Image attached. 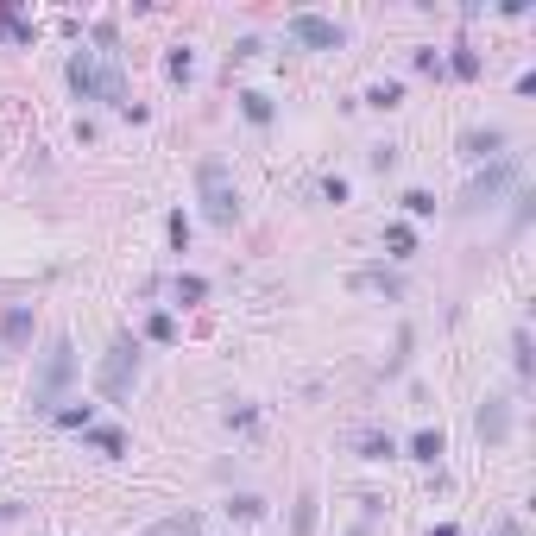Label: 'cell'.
<instances>
[{
  "mask_svg": "<svg viewBox=\"0 0 536 536\" xmlns=\"http://www.w3.org/2000/svg\"><path fill=\"white\" fill-rule=\"evenodd\" d=\"M290 536H316V492H297V512H290Z\"/></svg>",
  "mask_w": 536,
  "mask_h": 536,
  "instance_id": "cell-13",
  "label": "cell"
},
{
  "mask_svg": "<svg viewBox=\"0 0 536 536\" xmlns=\"http://www.w3.org/2000/svg\"><path fill=\"white\" fill-rule=\"evenodd\" d=\"M512 360H518V373H524V379H531V335H524V328H518V335H512Z\"/></svg>",
  "mask_w": 536,
  "mask_h": 536,
  "instance_id": "cell-21",
  "label": "cell"
},
{
  "mask_svg": "<svg viewBox=\"0 0 536 536\" xmlns=\"http://www.w3.org/2000/svg\"><path fill=\"white\" fill-rule=\"evenodd\" d=\"M70 379H76V347H70V335H57L44 347V366H38V404H51Z\"/></svg>",
  "mask_w": 536,
  "mask_h": 536,
  "instance_id": "cell-4",
  "label": "cell"
},
{
  "mask_svg": "<svg viewBox=\"0 0 536 536\" xmlns=\"http://www.w3.org/2000/svg\"><path fill=\"white\" fill-rule=\"evenodd\" d=\"M404 209H410V215H435V196H429V190H404Z\"/></svg>",
  "mask_w": 536,
  "mask_h": 536,
  "instance_id": "cell-20",
  "label": "cell"
},
{
  "mask_svg": "<svg viewBox=\"0 0 536 536\" xmlns=\"http://www.w3.org/2000/svg\"><path fill=\"white\" fill-rule=\"evenodd\" d=\"M202 531V512H171V518H158L145 536H196Z\"/></svg>",
  "mask_w": 536,
  "mask_h": 536,
  "instance_id": "cell-11",
  "label": "cell"
},
{
  "mask_svg": "<svg viewBox=\"0 0 536 536\" xmlns=\"http://www.w3.org/2000/svg\"><path fill=\"white\" fill-rule=\"evenodd\" d=\"M366 102H373V108H398V102H404V89H398V83H379V89H373Z\"/></svg>",
  "mask_w": 536,
  "mask_h": 536,
  "instance_id": "cell-24",
  "label": "cell"
},
{
  "mask_svg": "<svg viewBox=\"0 0 536 536\" xmlns=\"http://www.w3.org/2000/svg\"><path fill=\"white\" fill-rule=\"evenodd\" d=\"M89 442H95L102 454H127V435H121L114 423H89Z\"/></svg>",
  "mask_w": 536,
  "mask_h": 536,
  "instance_id": "cell-14",
  "label": "cell"
},
{
  "mask_svg": "<svg viewBox=\"0 0 536 536\" xmlns=\"http://www.w3.org/2000/svg\"><path fill=\"white\" fill-rule=\"evenodd\" d=\"M429 536H461V531H454V524H435V531H429Z\"/></svg>",
  "mask_w": 536,
  "mask_h": 536,
  "instance_id": "cell-30",
  "label": "cell"
},
{
  "mask_svg": "<svg viewBox=\"0 0 536 536\" xmlns=\"http://www.w3.org/2000/svg\"><path fill=\"white\" fill-rule=\"evenodd\" d=\"M360 454H366V461H392L398 448H392V435H366V442H360Z\"/></svg>",
  "mask_w": 536,
  "mask_h": 536,
  "instance_id": "cell-19",
  "label": "cell"
},
{
  "mask_svg": "<svg viewBox=\"0 0 536 536\" xmlns=\"http://www.w3.org/2000/svg\"><path fill=\"white\" fill-rule=\"evenodd\" d=\"M196 196H202V215L215 228H234L240 221V183H234V171L221 158H202L196 164Z\"/></svg>",
  "mask_w": 536,
  "mask_h": 536,
  "instance_id": "cell-2",
  "label": "cell"
},
{
  "mask_svg": "<svg viewBox=\"0 0 536 536\" xmlns=\"http://www.w3.org/2000/svg\"><path fill=\"white\" fill-rule=\"evenodd\" d=\"M57 423H63V429H89L95 410H89V404H70V410H57Z\"/></svg>",
  "mask_w": 536,
  "mask_h": 536,
  "instance_id": "cell-18",
  "label": "cell"
},
{
  "mask_svg": "<svg viewBox=\"0 0 536 536\" xmlns=\"http://www.w3.org/2000/svg\"><path fill=\"white\" fill-rule=\"evenodd\" d=\"M32 341V309H6L0 316V347H25Z\"/></svg>",
  "mask_w": 536,
  "mask_h": 536,
  "instance_id": "cell-10",
  "label": "cell"
},
{
  "mask_svg": "<svg viewBox=\"0 0 536 536\" xmlns=\"http://www.w3.org/2000/svg\"><path fill=\"white\" fill-rule=\"evenodd\" d=\"M0 32H6V38H32V19H19V13L0 6Z\"/></svg>",
  "mask_w": 536,
  "mask_h": 536,
  "instance_id": "cell-23",
  "label": "cell"
},
{
  "mask_svg": "<svg viewBox=\"0 0 536 536\" xmlns=\"http://www.w3.org/2000/svg\"><path fill=\"white\" fill-rule=\"evenodd\" d=\"M145 328H151V341H171V335H177V322H171V316H164V309H158V316H151V322H145Z\"/></svg>",
  "mask_w": 536,
  "mask_h": 536,
  "instance_id": "cell-28",
  "label": "cell"
},
{
  "mask_svg": "<svg viewBox=\"0 0 536 536\" xmlns=\"http://www.w3.org/2000/svg\"><path fill=\"white\" fill-rule=\"evenodd\" d=\"M19 518V499H0V524H13Z\"/></svg>",
  "mask_w": 536,
  "mask_h": 536,
  "instance_id": "cell-29",
  "label": "cell"
},
{
  "mask_svg": "<svg viewBox=\"0 0 536 536\" xmlns=\"http://www.w3.org/2000/svg\"><path fill=\"white\" fill-rule=\"evenodd\" d=\"M228 512H234V518H266V499H253V492H240V499H234Z\"/></svg>",
  "mask_w": 536,
  "mask_h": 536,
  "instance_id": "cell-22",
  "label": "cell"
},
{
  "mask_svg": "<svg viewBox=\"0 0 536 536\" xmlns=\"http://www.w3.org/2000/svg\"><path fill=\"white\" fill-rule=\"evenodd\" d=\"M240 108H247V121H253V127H266V121H271V95H259V89H253V95H240Z\"/></svg>",
  "mask_w": 536,
  "mask_h": 536,
  "instance_id": "cell-15",
  "label": "cell"
},
{
  "mask_svg": "<svg viewBox=\"0 0 536 536\" xmlns=\"http://www.w3.org/2000/svg\"><path fill=\"white\" fill-rule=\"evenodd\" d=\"M366 158H373V171H392V164H398V145H373Z\"/></svg>",
  "mask_w": 536,
  "mask_h": 536,
  "instance_id": "cell-27",
  "label": "cell"
},
{
  "mask_svg": "<svg viewBox=\"0 0 536 536\" xmlns=\"http://www.w3.org/2000/svg\"><path fill=\"white\" fill-rule=\"evenodd\" d=\"M461 151H467V158H499V151H505V133H499V127H473V133H461Z\"/></svg>",
  "mask_w": 536,
  "mask_h": 536,
  "instance_id": "cell-9",
  "label": "cell"
},
{
  "mask_svg": "<svg viewBox=\"0 0 536 536\" xmlns=\"http://www.w3.org/2000/svg\"><path fill=\"white\" fill-rule=\"evenodd\" d=\"M347 284H354V290H373V297H385V303H398L404 297V278L398 271H379V266H360Z\"/></svg>",
  "mask_w": 536,
  "mask_h": 536,
  "instance_id": "cell-8",
  "label": "cell"
},
{
  "mask_svg": "<svg viewBox=\"0 0 536 536\" xmlns=\"http://www.w3.org/2000/svg\"><path fill=\"white\" fill-rule=\"evenodd\" d=\"M473 429H480V442H505L512 435V398H486L480 416H473Z\"/></svg>",
  "mask_w": 536,
  "mask_h": 536,
  "instance_id": "cell-7",
  "label": "cell"
},
{
  "mask_svg": "<svg viewBox=\"0 0 536 536\" xmlns=\"http://www.w3.org/2000/svg\"><path fill=\"white\" fill-rule=\"evenodd\" d=\"M410 454H416V461H429V467H435V461H442V454H448V442H442V429H416V435H410Z\"/></svg>",
  "mask_w": 536,
  "mask_h": 536,
  "instance_id": "cell-12",
  "label": "cell"
},
{
  "mask_svg": "<svg viewBox=\"0 0 536 536\" xmlns=\"http://www.w3.org/2000/svg\"><path fill=\"white\" fill-rule=\"evenodd\" d=\"M171 290H177V303H202L209 297V278H177Z\"/></svg>",
  "mask_w": 536,
  "mask_h": 536,
  "instance_id": "cell-17",
  "label": "cell"
},
{
  "mask_svg": "<svg viewBox=\"0 0 536 536\" xmlns=\"http://www.w3.org/2000/svg\"><path fill=\"white\" fill-rule=\"evenodd\" d=\"M133 379H139V341L133 335H114V347L102 354V373H95V385H102V398H127L133 392Z\"/></svg>",
  "mask_w": 536,
  "mask_h": 536,
  "instance_id": "cell-3",
  "label": "cell"
},
{
  "mask_svg": "<svg viewBox=\"0 0 536 536\" xmlns=\"http://www.w3.org/2000/svg\"><path fill=\"white\" fill-rule=\"evenodd\" d=\"M290 38L309 44V51H335V44H341V25L322 19V13H290Z\"/></svg>",
  "mask_w": 536,
  "mask_h": 536,
  "instance_id": "cell-5",
  "label": "cell"
},
{
  "mask_svg": "<svg viewBox=\"0 0 536 536\" xmlns=\"http://www.w3.org/2000/svg\"><path fill=\"white\" fill-rule=\"evenodd\" d=\"M512 177H518V164H512V158H499L492 171H480V177L467 183V196H461V209H480V202H492V196H499V190H505Z\"/></svg>",
  "mask_w": 536,
  "mask_h": 536,
  "instance_id": "cell-6",
  "label": "cell"
},
{
  "mask_svg": "<svg viewBox=\"0 0 536 536\" xmlns=\"http://www.w3.org/2000/svg\"><path fill=\"white\" fill-rule=\"evenodd\" d=\"M164 228H171V247H190V215H183V209H177Z\"/></svg>",
  "mask_w": 536,
  "mask_h": 536,
  "instance_id": "cell-26",
  "label": "cell"
},
{
  "mask_svg": "<svg viewBox=\"0 0 536 536\" xmlns=\"http://www.w3.org/2000/svg\"><path fill=\"white\" fill-rule=\"evenodd\" d=\"M385 247H392V253H416V234H410V228H404V221H392V228H385Z\"/></svg>",
  "mask_w": 536,
  "mask_h": 536,
  "instance_id": "cell-16",
  "label": "cell"
},
{
  "mask_svg": "<svg viewBox=\"0 0 536 536\" xmlns=\"http://www.w3.org/2000/svg\"><path fill=\"white\" fill-rule=\"evenodd\" d=\"M454 76H480V57L467 44H454Z\"/></svg>",
  "mask_w": 536,
  "mask_h": 536,
  "instance_id": "cell-25",
  "label": "cell"
},
{
  "mask_svg": "<svg viewBox=\"0 0 536 536\" xmlns=\"http://www.w3.org/2000/svg\"><path fill=\"white\" fill-rule=\"evenodd\" d=\"M70 89H76L83 102H108V108H121V114H133L121 70H114V63H102L95 51H76V57H70Z\"/></svg>",
  "mask_w": 536,
  "mask_h": 536,
  "instance_id": "cell-1",
  "label": "cell"
}]
</instances>
